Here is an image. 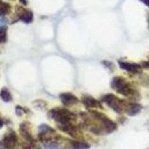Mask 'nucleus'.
<instances>
[{"instance_id":"1","label":"nucleus","mask_w":149,"mask_h":149,"mask_svg":"<svg viewBox=\"0 0 149 149\" xmlns=\"http://www.w3.org/2000/svg\"><path fill=\"white\" fill-rule=\"evenodd\" d=\"M111 86L113 90H115L118 93L126 95V97H130L134 94V90L133 87L129 85V83H127L123 78L121 77H114L111 81Z\"/></svg>"},{"instance_id":"2","label":"nucleus","mask_w":149,"mask_h":149,"mask_svg":"<svg viewBox=\"0 0 149 149\" xmlns=\"http://www.w3.org/2000/svg\"><path fill=\"white\" fill-rule=\"evenodd\" d=\"M49 116L51 119H54L56 122H58L59 125L62 123H69L74 119V115L64 108H54L49 112Z\"/></svg>"},{"instance_id":"3","label":"nucleus","mask_w":149,"mask_h":149,"mask_svg":"<svg viewBox=\"0 0 149 149\" xmlns=\"http://www.w3.org/2000/svg\"><path fill=\"white\" fill-rule=\"evenodd\" d=\"M102 101L106 102L112 109H114L116 113H123V111H126V106L123 104V101H121L120 99H118L115 95L113 94H106L102 97Z\"/></svg>"},{"instance_id":"4","label":"nucleus","mask_w":149,"mask_h":149,"mask_svg":"<svg viewBox=\"0 0 149 149\" xmlns=\"http://www.w3.org/2000/svg\"><path fill=\"white\" fill-rule=\"evenodd\" d=\"M16 144V134L13 130H9L3 136V140L0 142V147L2 148H13Z\"/></svg>"},{"instance_id":"5","label":"nucleus","mask_w":149,"mask_h":149,"mask_svg":"<svg viewBox=\"0 0 149 149\" xmlns=\"http://www.w3.org/2000/svg\"><path fill=\"white\" fill-rule=\"evenodd\" d=\"M59 99L64 104V105H73L76 102H78V99L76 95H73L72 93H61L59 95Z\"/></svg>"},{"instance_id":"6","label":"nucleus","mask_w":149,"mask_h":149,"mask_svg":"<svg viewBox=\"0 0 149 149\" xmlns=\"http://www.w3.org/2000/svg\"><path fill=\"white\" fill-rule=\"evenodd\" d=\"M120 68L123 70H127L128 72L132 73H139L141 71V66L137 64H132V63H126V62H119Z\"/></svg>"},{"instance_id":"7","label":"nucleus","mask_w":149,"mask_h":149,"mask_svg":"<svg viewBox=\"0 0 149 149\" xmlns=\"http://www.w3.org/2000/svg\"><path fill=\"white\" fill-rule=\"evenodd\" d=\"M141 105L140 104H136V102H130V104H128L127 106H126V113L127 114H129V115H135V114H137L140 111H141Z\"/></svg>"},{"instance_id":"8","label":"nucleus","mask_w":149,"mask_h":149,"mask_svg":"<svg viewBox=\"0 0 149 149\" xmlns=\"http://www.w3.org/2000/svg\"><path fill=\"white\" fill-rule=\"evenodd\" d=\"M19 19L26 23H29L33 21V13L30 10H27V9H22L21 13L19 14Z\"/></svg>"},{"instance_id":"9","label":"nucleus","mask_w":149,"mask_h":149,"mask_svg":"<svg viewBox=\"0 0 149 149\" xmlns=\"http://www.w3.org/2000/svg\"><path fill=\"white\" fill-rule=\"evenodd\" d=\"M83 102H84V105L86 107H90V108H92V107H100V104L95 99H93L91 97H84L83 98Z\"/></svg>"},{"instance_id":"10","label":"nucleus","mask_w":149,"mask_h":149,"mask_svg":"<svg viewBox=\"0 0 149 149\" xmlns=\"http://www.w3.org/2000/svg\"><path fill=\"white\" fill-rule=\"evenodd\" d=\"M0 95H1V99L3 101H6V102H8V101L12 100V94H10V92L7 88H2L1 92H0Z\"/></svg>"},{"instance_id":"11","label":"nucleus","mask_w":149,"mask_h":149,"mask_svg":"<svg viewBox=\"0 0 149 149\" xmlns=\"http://www.w3.org/2000/svg\"><path fill=\"white\" fill-rule=\"evenodd\" d=\"M10 10V6L6 2H3L2 0H0V15H5L7 13H9Z\"/></svg>"},{"instance_id":"12","label":"nucleus","mask_w":149,"mask_h":149,"mask_svg":"<svg viewBox=\"0 0 149 149\" xmlns=\"http://www.w3.org/2000/svg\"><path fill=\"white\" fill-rule=\"evenodd\" d=\"M6 40H7V27L1 26L0 27V43L6 42Z\"/></svg>"},{"instance_id":"13","label":"nucleus","mask_w":149,"mask_h":149,"mask_svg":"<svg viewBox=\"0 0 149 149\" xmlns=\"http://www.w3.org/2000/svg\"><path fill=\"white\" fill-rule=\"evenodd\" d=\"M71 146L74 147V148H87V147H88V144H86V143H80V142H72Z\"/></svg>"},{"instance_id":"14","label":"nucleus","mask_w":149,"mask_h":149,"mask_svg":"<svg viewBox=\"0 0 149 149\" xmlns=\"http://www.w3.org/2000/svg\"><path fill=\"white\" fill-rule=\"evenodd\" d=\"M44 146L47 148H56V147H59V143H55V142H45Z\"/></svg>"},{"instance_id":"15","label":"nucleus","mask_w":149,"mask_h":149,"mask_svg":"<svg viewBox=\"0 0 149 149\" xmlns=\"http://www.w3.org/2000/svg\"><path fill=\"white\" fill-rule=\"evenodd\" d=\"M6 21H7V20H6L2 15H0V27H1V26H5V24H6Z\"/></svg>"},{"instance_id":"16","label":"nucleus","mask_w":149,"mask_h":149,"mask_svg":"<svg viewBox=\"0 0 149 149\" xmlns=\"http://www.w3.org/2000/svg\"><path fill=\"white\" fill-rule=\"evenodd\" d=\"M141 1H142L144 5H147V6L149 7V0H141Z\"/></svg>"},{"instance_id":"17","label":"nucleus","mask_w":149,"mask_h":149,"mask_svg":"<svg viewBox=\"0 0 149 149\" xmlns=\"http://www.w3.org/2000/svg\"><path fill=\"white\" fill-rule=\"evenodd\" d=\"M20 2L23 3V5H27V0H20Z\"/></svg>"},{"instance_id":"18","label":"nucleus","mask_w":149,"mask_h":149,"mask_svg":"<svg viewBox=\"0 0 149 149\" xmlns=\"http://www.w3.org/2000/svg\"><path fill=\"white\" fill-rule=\"evenodd\" d=\"M2 125H3V122H2V121H1V119H0V128L2 127Z\"/></svg>"},{"instance_id":"19","label":"nucleus","mask_w":149,"mask_h":149,"mask_svg":"<svg viewBox=\"0 0 149 149\" xmlns=\"http://www.w3.org/2000/svg\"><path fill=\"white\" fill-rule=\"evenodd\" d=\"M148 23H149V15H148Z\"/></svg>"}]
</instances>
